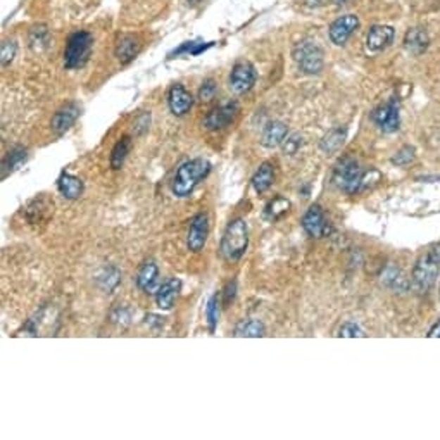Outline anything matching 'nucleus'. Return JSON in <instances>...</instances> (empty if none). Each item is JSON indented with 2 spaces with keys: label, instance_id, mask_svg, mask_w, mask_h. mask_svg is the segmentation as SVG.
I'll return each instance as SVG.
<instances>
[{
  "label": "nucleus",
  "instance_id": "nucleus-34",
  "mask_svg": "<svg viewBox=\"0 0 440 440\" xmlns=\"http://www.w3.org/2000/svg\"><path fill=\"white\" fill-rule=\"evenodd\" d=\"M216 83L213 82V80H208V82L204 83V85L201 87V90H199V99H201V102H211L214 97H216Z\"/></svg>",
  "mask_w": 440,
  "mask_h": 440
},
{
  "label": "nucleus",
  "instance_id": "nucleus-5",
  "mask_svg": "<svg viewBox=\"0 0 440 440\" xmlns=\"http://www.w3.org/2000/svg\"><path fill=\"white\" fill-rule=\"evenodd\" d=\"M363 171L358 161L346 158L339 161L334 170V185L347 194L359 192L363 189Z\"/></svg>",
  "mask_w": 440,
  "mask_h": 440
},
{
  "label": "nucleus",
  "instance_id": "nucleus-3",
  "mask_svg": "<svg viewBox=\"0 0 440 440\" xmlns=\"http://www.w3.org/2000/svg\"><path fill=\"white\" fill-rule=\"evenodd\" d=\"M292 57L304 75H318L323 70L325 54L316 42L302 40L299 44H296L292 51Z\"/></svg>",
  "mask_w": 440,
  "mask_h": 440
},
{
  "label": "nucleus",
  "instance_id": "nucleus-40",
  "mask_svg": "<svg viewBox=\"0 0 440 440\" xmlns=\"http://www.w3.org/2000/svg\"><path fill=\"white\" fill-rule=\"evenodd\" d=\"M187 2H189V4H199V2H201V0H187Z\"/></svg>",
  "mask_w": 440,
  "mask_h": 440
},
{
  "label": "nucleus",
  "instance_id": "nucleus-19",
  "mask_svg": "<svg viewBox=\"0 0 440 440\" xmlns=\"http://www.w3.org/2000/svg\"><path fill=\"white\" fill-rule=\"evenodd\" d=\"M287 139V126L280 123V121H273L263 130L261 135V145L266 149H275L283 144Z\"/></svg>",
  "mask_w": 440,
  "mask_h": 440
},
{
  "label": "nucleus",
  "instance_id": "nucleus-7",
  "mask_svg": "<svg viewBox=\"0 0 440 440\" xmlns=\"http://www.w3.org/2000/svg\"><path fill=\"white\" fill-rule=\"evenodd\" d=\"M371 120L375 121V125H377L384 133L397 132L401 125L399 106L396 104V101L385 102V104H382L380 107H377V109L373 111Z\"/></svg>",
  "mask_w": 440,
  "mask_h": 440
},
{
  "label": "nucleus",
  "instance_id": "nucleus-27",
  "mask_svg": "<svg viewBox=\"0 0 440 440\" xmlns=\"http://www.w3.org/2000/svg\"><path fill=\"white\" fill-rule=\"evenodd\" d=\"M49 42H51V33L45 26H35L30 33V47L35 52H42L44 49H47Z\"/></svg>",
  "mask_w": 440,
  "mask_h": 440
},
{
  "label": "nucleus",
  "instance_id": "nucleus-4",
  "mask_svg": "<svg viewBox=\"0 0 440 440\" xmlns=\"http://www.w3.org/2000/svg\"><path fill=\"white\" fill-rule=\"evenodd\" d=\"M92 47H94V38L90 33L78 32L71 35L68 40L66 52H64V66L68 70H78L85 66L92 54Z\"/></svg>",
  "mask_w": 440,
  "mask_h": 440
},
{
  "label": "nucleus",
  "instance_id": "nucleus-37",
  "mask_svg": "<svg viewBox=\"0 0 440 440\" xmlns=\"http://www.w3.org/2000/svg\"><path fill=\"white\" fill-rule=\"evenodd\" d=\"M427 337L428 339H440V320L430 328V332H428Z\"/></svg>",
  "mask_w": 440,
  "mask_h": 440
},
{
  "label": "nucleus",
  "instance_id": "nucleus-10",
  "mask_svg": "<svg viewBox=\"0 0 440 440\" xmlns=\"http://www.w3.org/2000/svg\"><path fill=\"white\" fill-rule=\"evenodd\" d=\"M302 228L306 230L309 237L313 239H321V237L330 233V225L325 220V214L320 206H311L302 218Z\"/></svg>",
  "mask_w": 440,
  "mask_h": 440
},
{
  "label": "nucleus",
  "instance_id": "nucleus-15",
  "mask_svg": "<svg viewBox=\"0 0 440 440\" xmlns=\"http://www.w3.org/2000/svg\"><path fill=\"white\" fill-rule=\"evenodd\" d=\"M80 113H82V109H80L78 104H68V106H64L63 109L57 111L56 116L52 118V130L54 132H56L57 135H63V133H66L68 130H70L71 126L76 123Z\"/></svg>",
  "mask_w": 440,
  "mask_h": 440
},
{
  "label": "nucleus",
  "instance_id": "nucleus-14",
  "mask_svg": "<svg viewBox=\"0 0 440 440\" xmlns=\"http://www.w3.org/2000/svg\"><path fill=\"white\" fill-rule=\"evenodd\" d=\"M396 32H394L392 26L385 25H377L370 30L368 37H366V49L370 52H382L389 47L394 42Z\"/></svg>",
  "mask_w": 440,
  "mask_h": 440
},
{
  "label": "nucleus",
  "instance_id": "nucleus-18",
  "mask_svg": "<svg viewBox=\"0 0 440 440\" xmlns=\"http://www.w3.org/2000/svg\"><path fill=\"white\" fill-rule=\"evenodd\" d=\"M158 277H159L158 264L154 261H147L142 264V268L139 270V275H137V285H139V289L144 290V292L154 294Z\"/></svg>",
  "mask_w": 440,
  "mask_h": 440
},
{
  "label": "nucleus",
  "instance_id": "nucleus-31",
  "mask_svg": "<svg viewBox=\"0 0 440 440\" xmlns=\"http://www.w3.org/2000/svg\"><path fill=\"white\" fill-rule=\"evenodd\" d=\"M413 159H415V149L406 145V147L401 149V151L394 156L392 163L397 164V166H408Z\"/></svg>",
  "mask_w": 440,
  "mask_h": 440
},
{
  "label": "nucleus",
  "instance_id": "nucleus-17",
  "mask_svg": "<svg viewBox=\"0 0 440 440\" xmlns=\"http://www.w3.org/2000/svg\"><path fill=\"white\" fill-rule=\"evenodd\" d=\"M428 45H430V37H428L427 30L423 28H411L408 30L404 37V47L406 51L413 56H422L427 52Z\"/></svg>",
  "mask_w": 440,
  "mask_h": 440
},
{
  "label": "nucleus",
  "instance_id": "nucleus-13",
  "mask_svg": "<svg viewBox=\"0 0 440 440\" xmlns=\"http://www.w3.org/2000/svg\"><path fill=\"white\" fill-rule=\"evenodd\" d=\"M168 106L175 116H185L194 106V97L183 85H173L168 94Z\"/></svg>",
  "mask_w": 440,
  "mask_h": 440
},
{
  "label": "nucleus",
  "instance_id": "nucleus-9",
  "mask_svg": "<svg viewBox=\"0 0 440 440\" xmlns=\"http://www.w3.org/2000/svg\"><path fill=\"white\" fill-rule=\"evenodd\" d=\"M237 113H239V104L235 101L225 102V104L214 107L211 113L206 116L204 126L208 130H221L225 126H228L235 120Z\"/></svg>",
  "mask_w": 440,
  "mask_h": 440
},
{
  "label": "nucleus",
  "instance_id": "nucleus-38",
  "mask_svg": "<svg viewBox=\"0 0 440 440\" xmlns=\"http://www.w3.org/2000/svg\"><path fill=\"white\" fill-rule=\"evenodd\" d=\"M428 254H430L435 261L440 263V244H435V246L428 251Z\"/></svg>",
  "mask_w": 440,
  "mask_h": 440
},
{
  "label": "nucleus",
  "instance_id": "nucleus-22",
  "mask_svg": "<svg viewBox=\"0 0 440 440\" xmlns=\"http://www.w3.org/2000/svg\"><path fill=\"white\" fill-rule=\"evenodd\" d=\"M273 180H275V168L271 166L270 163H264L261 164V168L256 171L254 178H252V187H254L256 192L263 194L273 185Z\"/></svg>",
  "mask_w": 440,
  "mask_h": 440
},
{
  "label": "nucleus",
  "instance_id": "nucleus-12",
  "mask_svg": "<svg viewBox=\"0 0 440 440\" xmlns=\"http://www.w3.org/2000/svg\"><path fill=\"white\" fill-rule=\"evenodd\" d=\"M209 235V218L206 214H197L190 223L189 240L187 246L192 252H201L208 242Z\"/></svg>",
  "mask_w": 440,
  "mask_h": 440
},
{
  "label": "nucleus",
  "instance_id": "nucleus-30",
  "mask_svg": "<svg viewBox=\"0 0 440 440\" xmlns=\"http://www.w3.org/2000/svg\"><path fill=\"white\" fill-rule=\"evenodd\" d=\"M282 145H283V152H285V156L297 154V151H299L301 145H302V137L297 135V133L287 135V139L283 140Z\"/></svg>",
  "mask_w": 440,
  "mask_h": 440
},
{
  "label": "nucleus",
  "instance_id": "nucleus-6",
  "mask_svg": "<svg viewBox=\"0 0 440 440\" xmlns=\"http://www.w3.org/2000/svg\"><path fill=\"white\" fill-rule=\"evenodd\" d=\"M439 266L440 263L435 261L428 252L422 259H418L415 270H413V285L416 287V290L427 292L432 289V285L439 277Z\"/></svg>",
  "mask_w": 440,
  "mask_h": 440
},
{
  "label": "nucleus",
  "instance_id": "nucleus-16",
  "mask_svg": "<svg viewBox=\"0 0 440 440\" xmlns=\"http://www.w3.org/2000/svg\"><path fill=\"white\" fill-rule=\"evenodd\" d=\"M180 289H182V282L178 278H171L166 283L159 287L158 292H156V302H158V308L163 311H170L175 306L176 297H178Z\"/></svg>",
  "mask_w": 440,
  "mask_h": 440
},
{
  "label": "nucleus",
  "instance_id": "nucleus-41",
  "mask_svg": "<svg viewBox=\"0 0 440 440\" xmlns=\"http://www.w3.org/2000/svg\"><path fill=\"white\" fill-rule=\"evenodd\" d=\"M439 294H440V289H439Z\"/></svg>",
  "mask_w": 440,
  "mask_h": 440
},
{
  "label": "nucleus",
  "instance_id": "nucleus-21",
  "mask_svg": "<svg viewBox=\"0 0 440 440\" xmlns=\"http://www.w3.org/2000/svg\"><path fill=\"white\" fill-rule=\"evenodd\" d=\"M57 187H59V192L64 195L66 199H78L80 195L83 194V182L76 176H73L70 173L61 175L59 182H57Z\"/></svg>",
  "mask_w": 440,
  "mask_h": 440
},
{
  "label": "nucleus",
  "instance_id": "nucleus-36",
  "mask_svg": "<svg viewBox=\"0 0 440 440\" xmlns=\"http://www.w3.org/2000/svg\"><path fill=\"white\" fill-rule=\"evenodd\" d=\"M149 125H151V114H142L139 120H137L135 128L139 130V133H144L149 128Z\"/></svg>",
  "mask_w": 440,
  "mask_h": 440
},
{
  "label": "nucleus",
  "instance_id": "nucleus-39",
  "mask_svg": "<svg viewBox=\"0 0 440 440\" xmlns=\"http://www.w3.org/2000/svg\"><path fill=\"white\" fill-rule=\"evenodd\" d=\"M347 0H334V4L335 6H342V4H346Z\"/></svg>",
  "mask_w": 440,
  "mask_h": 440
},
{
  "label": "nucleus",
  "instance_id": "nucleus-26",
  "mask_svg": "<svg viewBox=\"0 0 440 440\" xmlns=\"http://www.w3.org/2000/svg\"><path fill=\"white\" fill-rule=\"evenodd\" d=\"M266 328L259 320H242L235 327V337H252V339H258L263 337Z\"/></svg>",
  "mask_w": 440,
  "mask_h": 440
},
{
  "label": "nucleus",
  "instance_id": "nucleus-2",
  "mask_svg": "<svg viewBox=\"0 0 440 440\" xmlns=\"http://www.w3.org/2000/svg\"><path fill=\"white\" fill-rule=\"evenodd\" d=\"M249 246L247 223L239 218L228 225L221 239V254L227 261H239L246 254Z\"/></svg>",
  "mask_w": 440,
  "mask_h": 440
},
{
  "label": "nucleus",
  "instance_id": "nucleus-1",
  "mask_svg": "<svg viewBox=\"0 0 440 440\" xmlns=\"http://www.w3.org/2000/svg\"><path fill=\"white\" fill-rule=\"evenodd\" d=\"M209 173H211V164L206 159L187 161L176 171L171 192L180 199L189 197L194 192L195 187L201 183V180H204Z\"/></svg>",
  "mask_w": 440,
  "mask_h": 440
},
{
  "label": "nucleus",
  "instance_id": "nucleus-11",
  "mask_svg": "<svg viewBox=\"0 0 440 440\" xmlns=\"http://www.w3.org/2000/svg\"><path fill=\"white\" fill-rule=\"evenodd\" d=\"M358 28L359 18L356 16V14H346V16H340L339 19H335V21L332 23L328 35H330L332 44L344 45Z\"/></svg>",
  "mask_w": 440,
  "mask_h": 440
},
{
  "label": "nucleus",
  "instance_id": "nucleus-28",
  "mask_svg": "<svg viewBox=\"0 0 440 440\" xmlns=\"http://www.w3.org/2000/svg\"><path fill=\"white\" fill-rule=\"evenodd\" d=\"M206 316H208L209 330L214 332L218 327V318H220V301L218 296H213L208 302V308H206Z\"/></svg>",
  "mask_w": 440,
  "mask_h": 440
},
{
  "label": "nucleus",
  "instance_id": "nucleus-8",
  "mask_svg": "<svg viewBox=\"0 0 440 440\" xmlns=\"http://www.w3.org/2000/svg\"><path fill=\"white\" fill-rule=\"evenodd\" d=\"M256 83V70L251 63H239L230 75V88L235 94H246Z\"/></svg>",
  "mask_w": 440,
  "mask_h": 440
},
{
  "label": "nucleus",
  "instance_id": "nucleus-20",
  "mask_svg": "<svg viewBox=\"0 0 440 440\" xmlns=\"http://www.w3.org/2000/svg\"><path fill=\"white\" fill-rule=\"evenodd\" d=\"M140 51V44L135 37L126 35L118 42L116 45V57L121 61L123 64H128L130 61L135 59V56Z\"/></svg>",
  "mask_w": 440,
  "mask_h": 440
},
{
  "label": "nucleus",
  "instance_id": "nucleus-23",
  "mask_svg": "<svg viewBox=\"0 0 440 440\" xmlns=\"http://www.w3.org/2000/svg\"><path fill=\"white\" fill-rule=\"evenodd\" d=\"M346 135H347V130L346 128H334L330 130V132L327 133V135L323 137V140H321L320 147L323 152H335L339 151L340 147L344 145V142H346Z\"/></svg>",
  "mask_w": 440,
  "mask_h": 440
},
{
  "label": "nucleus",
  "instance_id": "nucleus-32",
  "mask_svg": "<svg viewBox=\"0 0 440 440\" xmlns=\"http://www.w3.org/2000/svg\"><path fill=\"white\" fill-rule=\"evenodd\" d=\"M337 337H351V339H356V337H365V332L358 327L356 323H344L340 325V328L337 330Z\"/></svg>",
  "mask_w": 440,
  "mask_h": 440
},
{
  "label": "nucleus",
  "instance_id": "nucleus-35",
  "mask_svg": "<svg viewBox=\"0 0 440 440\" xmlns=\"http://www.w3.org/2000/svg\"><path fill=\"white\" fill-rule=\"evenodd\" d=\"M399 282H406L403 273H401L399 270H390L389 273H385V283L390 287H394V289H399Z\"/></svg>",
  "mask_w": 440,
  "mask_h": 440
},
{
  "label": "nucleus",
  "instance_id": "nucleus-24",
  "mask_svg": "<svg viewBox=\"0 0 440 440\" xmlns=\"http://www.w3.org/2000/svg\"><path fill=\"white\" fill-rule=\"evenodd\" d=\"M289 209L290 201H287V199L283 197H277L266 206V209H264V218H266L268 221H271V223H275V221H278L280 218L285 216V214L289 213Z\"/></svg>",
  "mask_w": 440,
  "mask_h": 440
},
{
  "label": "nucleus",
  "instance_id": "nucleus-33",
  "mask_svg": "<svg viewBox=\"0 0 440 440\" xmlns=\"http://www.w3.org/2000/svg\"><path fill=\"white\" fill-rule=\"evenodd\" d=\"M25 161H26V151H23V149H16V151L9 156V159L4 163V168L13 171V170H16L18 166H21Z\"/></svg>",
  "mask_w": 440,
  "mask_h": 440
},
{
  "label": "nucleus",
  "instance_id": "nucleus-25",
  "mask_svg": "<svg viewBox=\"0 0 440 440\" xmlns=\"http://www.w3.org/2000/svg\"><path fill=\"white\" fill-rule=\"evenodd\" d=\"M130 149H132V140L130 137H123L116 145H114L113 152H111V168L113 170H120L123 166L125 159L128 158Z\"/></svg>",
  "mask_w": 440,
  "mask_h": 440
},
{
  "label": "nucleus",
  "instance_id": "nucleus-29",
  "mask_svg": "<svg viewBox=\"0 0 440 440\" xmlns=\"http://www.w3.org/2000/svg\"><path fill=\"white\" fill-rule=\"evenodd\" d=\"M18 52V45L14 40H6L2 44V49H0V61H2V66H9L11 63L14 61Z\"/></svg>",
  "mask_w": 440,
  "mask_h": 440
}]
</instances>
